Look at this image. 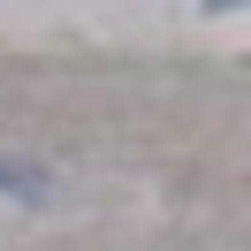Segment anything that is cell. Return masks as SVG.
<instances>
[{"mask_svg": "<svg viewBox=\"0 0 251 251\" xmlns=\"http://www.w3.org/2000/svg\"><path fill=\"white\" fill-rule=\"evenodd\" d=\"M0 183H16V190H31V198H46V175H31L23 160H0Z\"/></svg>", "mask_w": 251, "mask_h": 251, "instance_id": "6da1fadb", "label": "cell"}]
</instances>
